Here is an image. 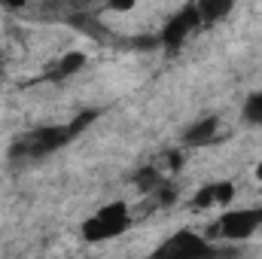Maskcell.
Instances as JSON below:
<instances>
[{
	"instance_id": "6da1fadb",
	"label": "cell",
	"mask_w": 262,
	"mask_h": 259,
	"mask_svg": "<svg viewBox=\"0 0 262 259\" xmlns=\"http://www.w3.org/2000/svg\"><path fill=\"white\" fill-rule=\"evenodd\" d=\"M70 140H73L70 125H43V128H34L31 134H21L9 146V159H15V162H21V159H43V156L67 146Z\"/></svg>"
},
{
	"instance_id": "7a4b0ae2",
	"label": "cell",
	"mask_w": 262,
	"mask_h": 259,
	"mask_svg": "<svg viewBox=\"0 0 262 259\" xmlns=\"http://www.w3.org/2000/svg\"><path fill=\"white\" fill-rule=\"evenodd\" d=\"M128 223H131L128 204H125V201H110V204H104L95 217H89L79 232H82V238H85L89 244H98V241H110V238L122 235V232L128 229Z\"/></svg>"
},
{
	"instance_id": "3957f363",
	"label": "cell",
	"mask_w": 262,
	"mask_h": 259,
	"mask_svg": "<svg viewBox=\"0 0 262 259\" xmlns=\"http://www.w3.org/2000/svg\"><path fill=\"white\" fill-rule=\"evenodd\" d=\"M262 226V207H250V210H226L213 229L210 238H226V241H244L250 238Z\"/></svg>"
},
{
	"instance_id": "277c9868",
	"label": "cell",
	"mask_w": 262,
	"mask_h": 259,
	"mask_svg": "<svg viewBox=\"0 0 262 259\" xmlns=\"http://www.w3.org/2000/svg\"><path fill=\"white\" fill-rule=\"evenodd\" d=\"M198 25H201V15H198L195 3L183 6L177 15H171V18L165 21V28H162V34H159V46H162L165 52H177V49L192 37V31H195Z\"/></svg>"
},
{
	"instance_id": "5b68a950",
	"label": "cell",
	"mask_w": 262,
	"mask_h": 259,
	"mask_svg": "<svg viewBox=\"0 0 262 259\" xmlns=\"http://www.w3.org/2000/svg\"><path fill=\"white\" fill-rule=\"evenodd\" d=\"M213 253H216V247H213L207 238H201V235H195V232H189V229L171 235V238L159 247V256H177V259L213 256Z\"/></svg>"
},
{
	"instance_id": "8992f818",
	"label": "cell",
	"mask_w": 262,
	"mask_h": 259,
	"mask_svg": "<svg viewBox=\"0 0 262 259\" xmlns=\"http://www.w3.org/2000/svg\"><path fill=\"white\" fill-rule=\"evenodd\" d=\"M235 198V183L232 180H220V183H207L192 195V207L195 210H210V207H229Z\"/></svg>"
},
{
	"instance_id": "52a82bcc",
	"label": "cell",
	"mask_w": 262,
	"mask_h": 259,
	"mask_svg": "<svg viewBox=\"0 0 262 259\" xmlns=\"http://www.w3.org/2000/svg\"><path fill=\"white\" fill-rule=\"evenodd\" d=\"M216 131H220V116L216 113L201 116L198 122H192L189 128L183 131V146H204V143L216 140Z\"/></svg>"
},
{
	"instance_id": "ba28073f",
	"label": "cell",
	"mask_w": 262,
	"mask_h": 259,
	"mask_svg": "<svg viewBox=\"0 0 262 259\" xmlns=\"http://www.w3.org/2000/svg\"><path fill=\"white\" fill-rule=\"evenodd\" d=\"M195 9L201 15V25H213V21H223L232 15L235 0H195Z\"/></svg>"
},
{
	"instance_id": "9c48e42d",
	"label": "cell",
	"mask_w": 262,
	"mask_h": 259,
	"mask_svg": "<svg viewBox=\"0 0 262 259\" xmlns=\"http://www.w3.org/2000/svg\"><path fill=\"white\" fill-rule=\"evenodd\" d=\"M89 64V55L85 52H64L55 64H52V70H49V79H67V76H73V73H79L82 67Z\"/></svg>"
},
{
	"instance_id": "30bf717a",
	"label": "cell",
	"mask_w": 262,
	"mask_h": 259,
	"mask_svg": "<svg viewBox=\"0 0 262 259\" xmlns=\"http://www.w3.org/2000/svg\"><path fill=\"white\" fill-rule=\"evenodd\" d=\"M134 186H137L140 192H156V189L162 186V165H159V162L143 165V168L134 174Z\"/></svg>"
},
{
	"instance_id": "8fae6325",
	"label": "cell",
	"mask_w": 262,
	"mask_h": 259,
	"mask_svg": "<svg viewBox=\"0 0 262 259\" xmlns=\"http://www.w3.org/2000/svg\"><path fill=\"white\" fill-rule=\"evenodd\" d=\"M241 116H244V122H250V125H262V89L253 92V95L244 101Z\"/></svg>"
},
{
	"instance_id": "7c38bea8",
	"label": "cell",
	"mask_w": 262,
	"mask_h": 259,
	"mask_svg": "<svg viewBox=\"0 0 262 259\" xmlns=\"http://www.w3.org/2000/svg\"><path fill=\"white\" fill-rule=\"evenodd\" d=\"M98 116H101V110H95V107H89V110L76 113V116H73V122H67V125H70V131H73V137H79V134L89 128V125H92Z\"/></svg>"
},
{
	"instance_id": "4fadbf2b",
	"label": "cell",
	"mask_w": 262,
	"mask_h": 259,
	"mask_svg": "<svg viewBox=\"0 0 262 259\" xmlns=\"http://www.w3.org/2000/svg\"><path fill=\"white\" fill-rule=\"evenodd\" d=\"M162 162H168L165 168L174 174V171H180V168H183V153H180V149H174V153H165V159H162Z\"/></svg>"
},
{
	"instance_id": "5bb4252c",
	"label": "cell",
	"mask_w": 262,
	"mask_h": 259,
	"mask_svg": "<svg viewBox=\"0 0 262 259\" xmlns=\"http://www.w3.org/2000/svg\"><path fill=\"white\" fill-rule=\"evenodd\" d=\"M134 6H137V0H107L110 12H131Z\"/></svg>"
},
{
	"instance_id": "9a60e30c",
	"label": "cell",
	"mask_w": 262,
	"mask_h": 259,
	"mask_svg": "<svg viewBox=\"0 0 262 259\" xmlns=\"http://www.w3.org/2000/svg\"><path fill=\"white\" fill-rule=\"evenodd\" d=\"M0 3H3V6H9V9H25V3H28V0H0Z\"/></svg>"
},
{
	"instance_id": "2e32d148",
	"label": "cell",
	"mask_w": 262,
	"mask_h": 259,
	"mask_svg": "<svg viewBox=\"0 0 262 259\" xmlns=\"http://www.w3.org/2000/svg\"><path fill=\"white\" fill-rule=\"evenodd\" d=\"M253 174H256V180H259V183H262V162H259V165H256V171H253Z\"/></svg>"
}]
</instances>
